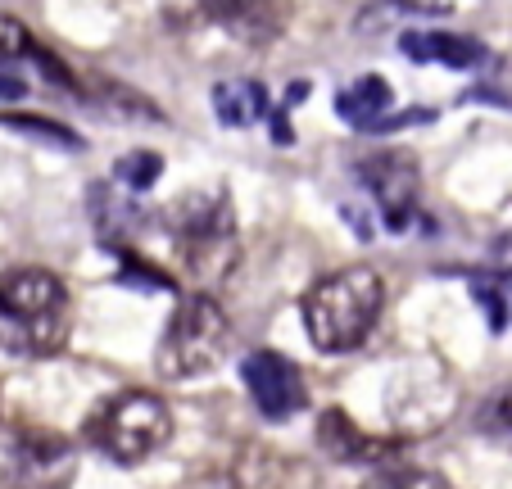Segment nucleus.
Masks as SVG:
<instances>
[{"mask_svg":"<svg viewBox=\"0 0 512 489\" xmlns=\"http://www.w3.org/2000/svg\"><path fill=\"white\" fill-rule=\"evenodd\" d=\"M73 304L50 268L0 272V349L19 358H50L64 349Z\"/></svg>","mask_w":512,"mask_h":489,"instance_id":"1","label":"nucleus"},{"mask_svg":"<svg viewBox=\"0 0 512 489\" xmlns=\"http://www.w3.org/2000/svg\"><path fill=\"white\" fill-rule=\"evenodd\" d=\"M173 250L182 259V272L195 286L213 290L232 281L236 263H241V231H236L232 195L218 191H186L168 204L164 213Z\"/></svg>","mask_w":512,"mask_h":489,"instance_id":"2","label":"nucleus"},{"mask_svg":"<svg viewBox=\"0 0 512 489\" xmlns=\"http://www.w3.org/2000/svg\"><path fill=\"white\" fill-rule=\"evenodd\" d=\"M381 304H386V286H381V277L372 268L354 263V268L327 272V277H318L304 290L309 340L322 354H349V349H358L372 336Z\"/></svg>","mask_w":512,"mask_h":489,"instance_id":"3","label":"nucleus"},{"mask_svg":"<svg viewBox=\"0 0 512 489\" xmlns=\"http://www.w3.org/2000/svg\"><path fill=\"white\" fill-rule=\"evenodd\" d=\"M87 440L118 467H136L173 440V413L159 394L123 390L87 417Z\"/></svg>","mask_w":512,"mask_h":489,"instance_id":"4","label":"nucleus"},{"mask_svg":"<svg viewBox=\"0 0 512 489\" xmlns=\"http://www.w3.org/2000/svg\"><path fill=\"white\" fill-rule=\"evenodd\" d=\"M227 349H232V322L218 308V299L186 295L177 304V313L168 317L164 336H159L155 367L168 381H191V376L213 372Z\"/></svg>","mask_w":512,"mask_h":489,"instance_id":"5","label":"nucleus"},{"mask_svg":"<svg viewBox=\"0 0 512 489\" xmlns=\"http://www.w3.org/2000/svg\"><path fill=\"white\" fill-rule=\"evenodd\" d=\"M10 489H68L78 480V458L73 444L55 431H23L10 444V467H5Z\"/></svg>","mask_w":512,"mask_h":489,"instance_id":"6","label":"nucleus"},{"mask_svg":"<svg viewBox=\"0 0 512 489\" xmlns=\"http://www.w3.org/2000/svg\"><path fill=\"white\" fill-rule=\"evenodd\" d=\"M241 376L250 385V399L268 422H286V417L304 413L309 390H304V372L277 349H254L241 363Z\"/></svg>","mask_w":512,"mask_h":489,"instance_id":"7","label":"nucleus"},{"mask_svg":"<svg viewBox=\"0 0 512 489\" xmlns=\"http://www.w3.org/2000/svg\"><path fill=\"white\" fill-rule=\"evenodd\" d=\"M358 182L372 191V200L381 204L390 227L395 231L408 227V218H413V209H417V186H422L413 154L377 150V154H368V159H358Z\"/></svg>","mask_w":512,"mask_h":489,"instance_id":"8","label":"nucleus"},{"mask_svg":"<svg viewBox=\"0 0 512 489\" xmlns=\"http://www.w3.org/2000/svg\"><path fill=\"white\" fill-rule=\"evenodd\" d=\"M200 10L209 23L227 32V37L245 41V46H268L281 37L290 19V0H200Z\"/></svg>","mask_w":512,"mask_h":489,"instance_id":"9","label":"nucleus"},{"mask_svg":"<svg viewBox=\"0 0 512 489\" xmlns=\"http://www.w3.org/2000/svg\"><path fill=\"white\" fill-rule=\"evenodd\" d=\"M399 50L417 64H445V68H481L485 64V46L476 37L463 32H445V28H422V32H404Z\"/></svg>","mask_w":512,"mask_h":489,"instance_id":"10","label":"nucleus"},{"mask_svg":"<svg viewBox=\"0 0 512 489\" xmlns=\"http://www.w3.org/2000/svg\"><path fill=\"white\" fill-rule=\"evenodd\" d=\"M318 444H322V453H327L331 462H340V467H363V462H390L386 444H377L372 435H363L345 413H336V408L318 417Z\"/></svg>","mask_w":512,"mask_h":489,"instance_id":"11","label":"nucleus"},{"mask_svg":"<svg viewBox=\"0 0 512 489\" xmlns=\"http://www.w3.org/2000/svg\"><path fill=\"white\" fill-rule=\"evenodd\" d=\"M213 114L227 127H254L272 114L268 109V91L254 77H232V82H218L213 87Z\"/></svg>","mask_w":512,"mask_h":489,"instance_id":"12","label":"nucleus"},{"mask_svg":"<svg viewBox=\"0 0 512 489\" xmlns=\"http://www.w3.org/2000/svg\"><path fill=\"white\" fill-rule=\"evenodd\" d=\"M390 105H395V91H390L386 77H377V73L358 77L354 87H345V91L336 96L340 118H349V123H358V127H377L381 114H386Z\"/></svg>","mask_w":512,"mask_h":489,"instance_id":"13","label":"nucleus"},{"mask_svg":"<svg viewBox=\"0 0 512 489\" xmlns=\"http://www.w3.org/2000/svg\"><path fill=\"white\" fill-rule=\"evenodd\" d=\"M191 489H272V462H259V453L241 462H218Z\"/></svg>","mask_w":512,"mask_h":489,"instance_id":"14","label":"nucleus"},{"mask_svg":"<svg viewBox=\"0 0 512 489\" xmlns=\"http://www.w3.org/2000/svg\"><path fill=\"white\" fill-rule=\"evenodd\" d=\"M0 127H14V132H28L32 141H50L59 150H82V141L68 132L55 118H37V114H0Z\"/></svg>","mask_w":512,"mask_h":489,"instance_id":"15","label":"nucleus"},{"mask_svg":"<svg viewBox=\"0 0 512 489\" xmlns=\"http://www.w3.org/2000/svg\"><path fill=\"white\" fill-rule=\"evenodd\" d=\"M159 173H164V159H159L155 150H132V154H123L114 168V177L123 186H132V191H150V186L159 182Z\"/></svg>","mask_w":512,"mask_h":489,"instance_id":"16","label":"nucleus"},{"mask_svg":"<svg viewBox=\"0 0 512 489\" xmlns=\"http://www.w3.org/2000/svg\"><path fill=\"white\" fill-rule=\"evenodd\" d=\"M363 489H454V485H449L445 476H435V471H422V467H386Z\"/></svg>","mask_w":512,"mask_h":489,"instance_id":"17","label":"nucleus"},{"mask_svg":"<svg viewBox=\"0 0 512 489\" xmlns=\"http://www.w3.org/2000/svg\"><path fill=\"white\" fill-rule=\"evenodd\" d=\"M32 50H37V41H32L28 23L14 19V14H0V64H14L23 55L32 59Z\"/></svg>","mask_w":512,"mask_h":489,"instance_id":"18","label":"nucleus"},{"mask_svg":"<svg viewBox=\"0 0 512 489\" xmlns=\"http://www.w3.org/2000/svg\"><path fill=\"white\" fill-rule=\"evenodd\" d=\"M485 426L499 435H512V381L490 394V403H485Z\"/></svg>","mask_w":512,"mask_h":489,"instance_id":"19","label":"nucleus"},{"mask_svg":"<svg viewBox=\"0 0 512 489\" xmlns=\"http://www.w3.org/2000/svg\"><path fill=\"white\" fill-rule=\"evenodd\" d=\"M472 299L490 313V326L494 331H503V322H508V281H503V295H494L490 281H472Z\"/></svg>","mask_w":512,"mask_h":489,"instance_id":"20","label":"nucleus"},{"mask_svg":"<svg viewBox=\"0 0 512 489\" xmlns=\"http://www.w3.org/2000/svg\"><path fill=\"white\" fill-rule=\"evenodd\" d=\"M399 5H408V10H422V14H454V10H463L467 0H399Z\"/></svg>","mask_w":512,"mask_h":489,"instance_id":"21","label":"nucleus"},{"mask_svg":"<svg viewBox=\"0 0 512 489\" xmlns=\"http://www.w3.org/2000/svg\"><path fill=\"white\" fill-rule=\"evenodd\" d=\"M23 96H28V87H23L19 77L0 73V100H23Z\"/></svg>","mask_w":512,"mask_h":489,"instance_id":"22","label":"nucleus"},{"mask_svg":"<svg viewBox=\"0 0 512 489\" xmlns=\"http://www.w3.org/2000/svg\"><path fill=\"white\" fill-rule=\"evenodd\" d=\"M508 290H512V281H508Z\"/></svg>","mask_w":512,"mask_h":489,"instance_id":"23","label":"nucleus"}]
</instances>
